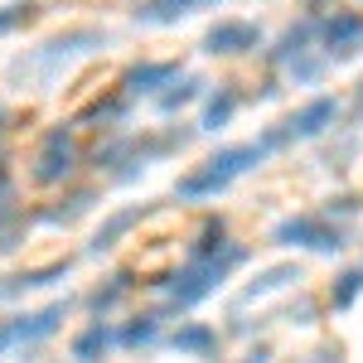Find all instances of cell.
Instances as JSON below:
<instances>
[{"mask_svg":"<svg viewBox=\"0 0 363 363\" xmlns=\"http://www.w3.org/2000/svg\"><path fill=\"white\" fill-rule=\"evenodd\" d=\"M272 155V145L267 140H257V145H233V150H218V155H208L203 160V169H194V174H184L179 184H174V194L179 199H208V194H223L228 184L242 174V169L262 165Z\"/></svg>","mask_w":363,"mask_h":363,"instance_id":"1","label":"cell"},{"mask_svg":"<svg viewBox=\"0 0 363 363\" xmlns=\"http://www.w3.org/2000/svg\"><path fill=\"white\" fill-rule=\"evenodd\" d=\"M238 262H247V247H228V242H223L218 257H194L184 272H174V277L165 281L169 301H174V306H199L203 296H213V286H218Z\"/></svg>","mask_w":363,"mask_h":363,"instance_id":"2","label":"cell"},{"mask_svg":"<svg viewBox=\"0 0 363 363\" xmlns=\"http://www.w3.org/2000/svg\"><path fill=\"white\" fill-rule=\"evenodd\" d=\"M277 242H281V247L339 252V247H344V233L330 228L325 218H286V223H277Z\"/></svg>","mask_w":363,"mask_h":363,"instance_id":"3","label":"cell"},{"mask_svg":"<svg viewBox=\"0 0 363 363\" xmlns=\"http://www.w3.org/2000/svg\"><path fill=\"white\" fill-rule=\"evenodd\" d=\"M63 315L68 306H44L39 315H15V320H5L0 325V349H15V344H39V339H49L63 325Z\"/></svg>","mask_w":363,"mask_h":363,"instance_id":"4","label":"cell"},{"mask_svg":"<svg viewBox=\"0 0 363 363\" xmlns=\"http://www.w3.org/2000/svg\"><path fill=\"white\" fill-rule=\"evenodd\" d=\"M262 44V29L247 25V20H223V25H213L208 34H203V49L218 58V54H247V49H257Z\"/></svg>","mask_w":363,"mask_h":363,"instance_id":"5","label":"cell"},{"mask_svg":"<svg viewBox=\"0 0 363 363\" xmlns=\"http://www.w3.org/2000/svg\"><path fill=\"white\" fill-rule=\"evenodd\" d=\"M335 116H339L335 97H315L310 107H301V112L286 121V131H291V140H296V136H320L325 126H335Z\"/></svg>","mask_w":363,"mask_h":363,"instance_id":"6","label":"cell"},{"mask_svg":"<svg viewBox=\"0 0 363 363\" xmlns=\"http://www.w3.org/2000/svg\"><path fill=\"white\" fill-rule=\"evenodd\" d=\"M291 281H306V272L296 267V262H281V267H267L262 277L252 281L247 291H242V301H262V296H272V291H281V286H291Z\"/></svg>","mask_w":363,"mask_h":363,"instance_id":"7","label":"cell"},{"mask_svg":"<svg viewBox=\"0 0 363 363\" xmlns=\"http://www.w3.org/2000/svg\"><path fill=\"white\" fill-rule=\"evenodd\" d=\"M68 174H73V145H44V155H39V165H34V179L58 184V179H68Z\"/></svg>","mask_w":363,"mask_h":363,"instance_id":"8","label":"cell"},{"mask_svg":"<svg viewBox=\"0 0 363 363\" xmlns=\"http://www.w3.org/2000/svg\"><path fill=\"white\" fill-rule=\"evenodd\" d=\"M363 34V15H335V20H325V44H330V54H349V44Z\"/></svg>","mask_w":363,"mask_h":363,"instance_id":"9","label":"cell"},{"mask_svg":"<svg viewBox=\"0 0 363 363\" xmlns=\"http://www.w3.org/2000/svg\"><path fill=\"white\" fill-rule=\"evenodd\" d=\"M189 10H199V0H145L136 10V20H145V25H174Z\"/></svg>","mask_w":363,"mask_h":363,"instance_id":"10","label":"cell"},{"mask_svg":"<svg viewBox=\"0 0 363 363\" xmlns=\"http://www.w3.org/2000/svg\"><path fill=\"white\" fill-rule=\"evenodd\" d=\"M174 73H179L174 63H140V68H131L121 83H126V92H155V87H165Z\"/></svg>","mask_w":363,"mask_h":363,"instance_id":"11","label":"cell"},{"mask_svg":"<svg viewBox=\"0 0 363 363\" xmlns=\"http://www.w3.org/2000/svg\"><path fill=\"white\" fill-rule=\"evenodd\" d=\"M310 39H315V20H301V25H291L286 34H281V44H277V63H291L296 54H310Z\"/></svg>","mask_w":363,"mask_h":363,"instance_id":"12","label":"cell"},{"mask_svg":"<svg viewBox=\"0 0 363 363\" xmlns=\"http://www.w3.org/2000/svg\"><path fill=\"white\" fill-rule=\"evenodd\" d=\"M136 223H140V208H126V213L107 218V223L97 228V238H92V252H112V247H116V238H121V233H131Z\"/></svg>","mask_w":363,"mask_h":363,"instance_id":"13","label":"cell"},{"mask_svg":"<svg viewBox=\"0 0 363 363\" xmlns=\"http://www.w3.org/2000/svg\"><path fill=\"white\" fill-rule=\"evenodd\" d=\"M169 344H174L179 354H213V349H218V335H213L208 325H184Z\"/></svg>","mask_w":363,"mask_h":363,"instance_id":"14","label":"cell"},{"mask_svg":"<svg viewBox=\"0 0 363 363\" xmlns=\"http://www.w3.org/2000/svg\"><path fill=\"white\" fill-rule=\"evenodd\" d=\"M112 344H116V335L102 325V320H97V325H87L83 335L73 339V354H78V359H97V354H107Z\"/></svg>","mask_w":363,"mask_h":363,"instance_id":"15","label":"cell"},{"mask_svg":"<svg viewBox=\"0 0 363 363\" xmlns=\"http://www.w3.org/2000/svg\"><path fill=\"white\" fill-rule=\"evenodd\" d=\"M233 112H238V92H218V97L203 107V131H218V126H228V121H233Z\"/></svg>","mask_w":363,"mask_h":363,"instance_id":"16","label":"cell"},{"mask_svg":"<svg viewBox=\"0 0 363 363\" xmlns=\"http://www.w3.org/2000/svg\"><path fill=\"white\" fill-rule=\"evenodd\" d=\"M199 92H203V78H179V83L169 78V92L160 97V107H165V112H179L184 102H194Z\"/></svg>","mask_w":363,"mask_h":363,"instance_id":"17","label":"cell"},{"mask_svg":"<svg viewBox=\"0 0 363 363\" xmlns=\"http://www.w3.org/2000/svg\"><path fill=\"white\" fill-rule=\"evenodd\" d=\"M155 335H160V315H140L136 325H126L121 344L126 349H145V344H155Z\"/></svg>","mask_w":363,"mask_h":363,"instance_id":"18","label":"cell"},{"mask_svg":"<svg viewBox=\"0 0 363 363\" xmlns=\"http://www.w3.org/2000/svg\"><path fill=\"white\" fill-rule=\"evenodd\" d=\"M126 286H131V277H126V272H121V277H116L112 286H107V291H92V301H87V306H92V315H102V310H112L116 301H121V296H126Z\"/></svg>","mask_w":363,"mask_h":363,"instance_id":"19","label":"cell"},{"mask_svg":"<svg viewBox=\"0 0 363 363\" xmlns=\"http://www.w3.org/2000/svg\"><path fill=\"white\" fill-rule=\"evenodd\" d=\"M320 73H325V63H320V58H306V54L291 58V78H296V83H315Z\"/></svg>","mask_w":363,"mask_h":363,"instance_id":"20","label":"cell"},{"mask_svg":"<svg viewBox=\"0 0 363 363\" xmlns=\"http://www.w3.org/2000/svg\"><path fill=\"white\" fill-rule=\"evenodd\" d=\"M359 291H363V272H344V277H339V286H335V306H349Z\"/></svg>","mask_w":363,"mask_h":363,"instance_id":"21","label":"cell"},{"mask_svg":"<svg viewBox=\"0 0 363 363\" xmlns=\"http://www.w3.org/2000/svg\"><path fill=\"white\" fill-rule=\"evenodd\" d=\"M20 20H29V5H10V10H0V29H15Z\"/></svg>","mask_w":363,"mask_h":363,"instance_id":"22","label":"cell"},{"mask_svg":"<svg viewBox=\"0 0 363 363\" xmlns=\"http://www.w3.org/2000/svg\"><path fill=\"white\" fill-rule=\"evenodd\" d=\"M10 203H15V184L0 174V218H10Z\"/></svg>","mask_w":363,"mask_h":363,"instance_id":"23","label":"cell"},{"mask_svg":"<svg viewBox=\"0 0 363 363\" xmlns=\"http://www.w3.org/2000/svg\"><path fill=\"white\" fill-rule=\"evenodd\" d=\"M5 121H10V116H5V112H0V136H5Z\"/></svg>","mask_w":363,"mask_h":363,"instance_id":"24","label":"cell"},{"mask_svg":"<svg viewBox=\"0 0 363 363\" xmlns=\"http://www.w3.org/2000/svg\"><path fill=\"white\" fill-rule=\"evenodd\" d=\"M199 5H218V0H199Z\"/></svg>","mask_w":363,"mask_h":363,"instance_id":"25","label":"cell"}]
</instances>
